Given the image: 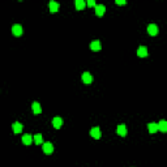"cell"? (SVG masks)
<instances>
[{"mask_svg":"<svg viewBox=\"0 0 167 167\" xmlns=\"http://www.w3.org/2000/svg\"><path fill=\"white\" fill-rule=\"evenodd\" d=\"M85 5H86V3L84 1V0H77V1H76V8L78 9V11H80V9H84V8H85Z\"/></svg>","mask_w":167,"mask_h":167,"instance_id":"ac0fdd59","label":"cell"},{"mask_svg":"<svg viewBox=\"0 0 167 167\" xmlns=\"http://www.w3.org/2000/svg\"><path fill=\"white\" fill-rule=\"evenodd\" d=\"M158 129L163 133L167 132V120H161V122L158 123Z\"/></svg>","mask_w":167,"mask_h":167,"instance_id":"30bf717a","label":"cell"},{"mask_svg":"<svg viewBox=\"0 0 167 167\" xmlns=\"http://www.w3.org/2000/svg\"><path fill=\"white\" fill-rule=\"evenodd\" d=\"M90 48L93 50V51H99L101 50V42L99 41H93V42L90 43Z\"/></svg>","mask_w":167,"mask_h":167,"instance_id":"8fae6325","label":"cell"},{"mask_svg":"<svg viewBox=\"0 0 167 167\" xmlns=\"http://www.w3.org/2000/svg\"><path fill=\"white\" fill-rule=\"evenodd\" d=\"M12 128H13V132L14 133H21L22 132V124L18 122H16L13 125H12Z\"/></svg>","mask_w":167,"mask_h":167,"instance_id":"5bb4252c","label":"cell"},{"mask_svg":"<svg viewBox=\"0 0 167 167\" xmlns=\"http://www.w3.org/2000/svg\"><path fill=\"white\" fill-rule=\"evenodd\" d=\"M158 31H159L158 26L154 25V24H150V25L147 26V33H149L150 35H157L158 34Z\"/></svg>","mask_w":167,"mask_h":167,"instance_id":"5b68a950","label":"cell"},{"mask_svg":"<svg viewBox=\"0 0 167 167\" xmlns=\"http://www.w3.org/2000/svg\"><path fill=\"white\" fill-rule=\"evenodd\" d=\"M147 129H149L150 133H156L157 130H159L157 123H149V124H147Z\"/></svg>","mask_w":167,"mask_h":167,"instance_id":"7c38bea8","label":"cell"},{"mask_svg":"<svg viewBox=\"0 0 167 167\" xmlns=\"http://www.w3.org/2000/svg\"><path fill=\"white\" fill-rule=\"evenodd\" d=\"M12 33H13V35H16V37H20V35H22V26L18 25V24H16V25L12 26Z\"/></svg>","mask_w":167,"mask_h":167,"instance_id":"6da1fadb","label":"cell"},{"mask_svg":"<svg viewBox=\"0 0 167 167\" xmlns=\"http://www.w3.org/2000/svg\"><path fill=\"white\" fill-rule=\"evenodd\" d=\"M33 111H34V114H41V112H42V107H41V105L38 102L33 103Z\"/></svg>","mask_w":167,"mask_h":167,"instance_id":"2e32d148","label":"cell"},{"mask_svg":"<svg viewBox=\"0 0 167 167\" xmlns=\"http://www.w3.org/2000/svg\"><path fill=\"white\" fill-rule=\"evenodd\" d=\"M90 136L93 137V139L98 140L99 137H101V129H99L98 127H94V128H91V130H90Z\"/></svg>","mask_w":167,"mask_h":167,"instance_id":"8992f818","label":"cell"},{"mask_svg":"<svg viewBox=\"0 0 167 167\" xmlns=\"http://www.w3.org/2000/svg\"><path fill=\"white\" fill-rule=\"evenodd\" d=\"M42 149L46 154H51L52 151H54V146H52L51 142H45V144L42 145Z\"/></svg>","mask_w":167,"mask_h":167,"instance_id":"3957f363","label":"cell"},{"mask_svg":"<svg viewBox=\"0 0 167 167\" xmlns=\"http://www.w3.org/2000/svg\"><path fill=\"white\" fill-rule=\"evenodd\" d=\"M137 56H140V57L147 56V48L145 47V46H141V47H139V50H137Z\"/></svg>","mask_w":167,"mask_h":167,"instance_id":"9c48e42d","label":"cell"},{"mask_svg":"<svg viewBox=\"0 0 167 167\" xmlns=\"http://www.w3.org/2000/svg\"><path fill=\"white\" fill-rule=\"evenodd\" d=\"M88 5L89 7H94V8H95L97 4H95V1H94V0H89V1H88Z\"/></svg>","mask_w":167,"mask_h":167,"instance_id":"d6986e66","label":"cell"},{"mask_svg":"<svg viewBox=\"0 0 167 167\" xmlns=\"http://www.w3.org/2000/svg\"><path fill=\"white\" fill-rule=\"evenodd\" d=\"M57 9H59V4L56 1H50V11L55 13V12H57Z\"/></svg>","mask_w":167,"mask_h":167,"instance_id":"e0dca14e","label":"cell"},{"mask_svg":"<svg viewBox=\"0 0 167 167\" xmlns=\"http://www.w3.org/2000/svg\"><path fill=\"white\" fill-rule=\"evenodd\" d=\"M81 78H82V82L86 84V85H90L91 81H93V77H91V74L89 73V72H84L82 76H81Z\"/></svg>","mask_w":167,"mask_h":167,"instance_id":"7a4b0ae2","label":"cell"},{"mask_svg":"<svg viewBox=\"0 0 167 167\" xmlns=\"http://www.w3.org/2000/svg\"><path fill=\"white\" fill-rule=\"evenodd\" d=\"M33 141H34V136H31V135H24L22 136V142L25 145H31Z\"/></svg>","mask_w":167,"mask_h":167,"instance_id":"ba28073f","label":"cell"},{"mask_svg":"<svg viewBox=\"0 0 167 167\" xmlns=\"http://www.w3.org/2000/svg\"><path fill=\"white\" fill-rule=\"evenodd\" d=\"M105 11H106V8H105L103 4H98V5L95 7V14H97V16H99V17L105 14Z\"/></svg>","mask_w":167,"mask_h":167,"instance_id":"52a82bcc","label":"cell"},{"mask_svg":"<svg viewBox=\"0 0 167 167\" xmlns=\"http://www.w3.org/2000/svg\"><path fill=\"white\" fill-rule=\"evenodd\" d=\"M116 130H118V135H119V136H122V137L127 136V133H128V129H127V127H125V124H119Z\"/></svg>","mask_w":167,"mask_h":167,"instance_id":"277c9868","label":"cell"},{"mask_svg":"<svg viewBox=\"0 0 167 167\" xmlns=\"http://www.w3.org/2000/svg\"><path fill=\"white\" fill-rule=\"evenodd\" d=\"M34 142L37 145H43L45 142H43V136L41 135V133H37V135H34Z\"/></svg>","mask_w":167,"mask_h":167,"instance_id":"9a60e30c","label":"cell"},{"mask_svg":"<svg viewBox=\"0 0 167 167\" xmlns=\"http://www.w3.org/2000/svg\"><path fill=\"white\" fill-rule=\"evenodd\" d=\"M116 4H119V5H124V4H127V1H122V0H118V1H116Z\"/></svg>","mask_w":167,"mask_h":167,"instance_id":"ffe728a7","label":"cell"},{"mask_svg":"<svg viewBox=\"0 0 167 167\" xmlns=\"http://www.w3.org/2000/svg\"><path fill=\"white\" fill-rule=\"evenodd\" d=\"M52 125H54L56 129H59L63 125V119H60V118H54V119H52Z\"/></svg>","mask_w":167,"mask_h":167,"instance_id":"4fadbf2b","label":"cell"}]
</instances>
